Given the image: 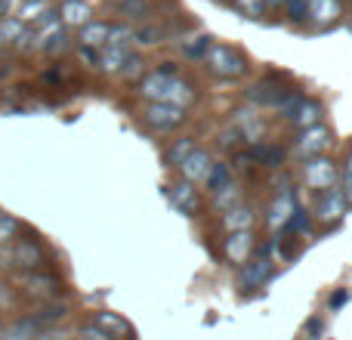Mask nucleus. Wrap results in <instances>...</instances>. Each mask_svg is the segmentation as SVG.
<instances>
[{"mask_svg":"<svg viewBox=\"0 0 352 340\" xmlns=\"http://www.w3.org/2000/svg\"><path fill=\"white\" fill-rule=\"evenodd\" d=\"M275 273V263L269 260V257H254V260H248L241 266V275H238V285L244 288V291H254V288H263L269 279H272Z\"/></svg>","mask_w":352,"mask_h":340,"instance_id":"6e6552de","label":"nucleus"},{"mask_svg":"<svg viewBox=\"0 0 352 340\" xmlns=\"http://www.w3.org/2000/svg\"><path fill=\"white\" fill-rule=\"evenodd\" d=\"M287 0H266V10H281Z\"/></svg>","mask_w":352,"mask_h":340,"instance_id":"79ce46f5","label":"nucleus"},{"mask_svg":"<svg viewBox=\"0 0 352 340\" xmlns=\"http://www.w3.org/2000/svg\"><path fill=\"white\" fill-rule=\"evenodd\" d=\"M80 340H115V337L105 334L99 325H84V328H80Z\"/></svg>","mask_w":352,"mask_h":340,"instance_id":"4c0bfd02","label":"nucleus"},{"mask_svg":"<svg viewBox=\"0 0 352 340\" xmlns=\"http://www.w3.org/2000/svg\"><path fill=\"white\" fill-rule=\"evenodd\" d=\"M167 198H170V204L179 213H186V217H195V213H198V207H201L198 189H195L192 182H186V180H179L176 186L167 189Z\"/></svg>","mask_w":352,"mask_h":340,"instance_id":"f8f14e48","label":"nucleus"},{"mask_svg":"<svg viewBox=\"0 0 352 340\" xmlns=\"http://www.w3.org/2000/svg\"><path fill=\"white\" fill-rule=\"evenodd\" d=\"M312 229V213L303 211V207H297V211L291 213V220L285 223V229H281V235H303V232Z\"/></svg>","mask_w":352,"mask_h":340,"instance_id":"393cba45","label":"nucleus"},{"mask_svg":"<svg viewBox=\"0 0 352 340\" xmlns=\"http://www.w3.org/2000/svg\"><path fill=\"white\" fill-rule=\"evenodd\" d=\"M250 152H254L256 164H263V167H269V170H275V167L285 164V155H287L285 146H278V142H260V146H254Z\"/></svg>","mask_w":352,"mask_h":340,"instance_id":"f3484780","label":"nucleus"},{"mask_svg":"<svg viewBox=\"0 0 352 340\" xmlns=\"http://www.w3.org/2000/svg\"><path fill=\"white\" fill-rule=\"evenodd\" d=\"M340 16V0H309V19L318 25H328Z\"/></svg>","mask_w":352,"mask_h":340,"instance_id":"5701e85b","label":"nucleus"},{"mask_svg":"<svg viewBox=\"0 0 352 340\" xmlns=\"http://www.w3.org/2000/svg\"><path fill=\"white\" fill-rule=\"evenodd\" d=\"M291 124L297 130H309V127H318V124H324V105L318 103V99H303V105L297 109V115L291 118Z\"/></svg>","mask_w":352,"mask_h":340,"instance_id":"2eb2a0df","label":"nucleus"},{"mask_svg":"<svg viewBox=\"0 0 352 340\" xmlns=\"http://www.w3.org/2000/svg\"><path fill=\"white\" fill-rule=\"evenodd\" d=\"M115 10L118 16L130 19V22H148V16H152L148 0H115Z\"/></svg>","mask_w":352,"mask_h":340,"instance_id":"aec40b11","label":"nucleus"},{"mask_svg":"<svg viewBox=\"0 0 352 340\" xmlns=\"http://www.w3.org/2000/svg\"><path fill=\"white\" fill-rule=\"evenodd\" d=\"M210 37L207 34H198V37H188V41H182L179 43V50H182V56H188V59H204V53H207V47H210Z\"/></svg>","mask_w":352,"mask_h":340,"instance_id":"c85d7f7f","label":"nucleus"},{"mask_svg":"<svg viewBox=\"0 0 352 340\" xmlns=\"http://www.w3.org/2000/svg\"><path fill=\"white\" fill-rule=\"evenodd\" d=\"M6 41V37H3V28H0V43H3Z\"/></svg>","mask_w":352,"mask_h":340,"instance_id":"a18cd8bd","label":"nucleus"},{"mask_svg":"<svg viewBox=\"0 0 352 340\" xmlns=\"http://www.w3.org/2000/svg\"><path fill=\"white\" fill-rule=\"evenodd\" d=\"M254 223H256V213H254V207H248V204H238L223 213L226 232H254Z\"/></svg>","mask_w":352,"mask_h":340,"instance_id":"dca6fc26","label":"nucleus"},{"mask_svg":"<svg viewBox=\"0 0 352 340\" xmlns=\"http://www.w3.org/2000/svg\"><path fill=\"white\" fill-rule=\"evenodd\" d=\"M349 31H352V22H349Z\"/></svg>","mask_w":352,"mask_h":340,"instance_id":"49530a36","label":"nucleus"},{"mask_svg":"<svg viewBox=\"0 0 352 340\" xmlns=\"http://www.w3.org/2000/svg\"><path fill=\"white\" fill-rule=\"evenodd\" d=\"M10 260H12V266H19L22 273H41V269L47 266L43 248L37 242H31V238H19V242L12 244Z\"/></svg>","mask_w":352,"mask_h":340,"instance_id":"39448f33","label":"nucleus"},{"mask_svg":"<svg viewBox=\"0 0 352 340\" xmlns=\"http://www.w3.org/2000/svg\"><path fill=\"white\" fill-rule=\"evenodd\" d=\"M346 207L349 204H346V198H343L340 186H331L318 195L316 217H318V223H324V226H337L343 220V213H346Z\"/></svg>","mask_w":352,"mask_h":340,"instance_id":"423d86ee","label":"nucleus"},{"mask_svg":"<svg viewBox=\"0 0 352 340\" xmlns=\"http://www.w3.org/2000/svg\"><path fill=\"white\" fill-rule=\"evenodd\" d=\"M37 340H59V337H56V334H43V331H41V337H37Z\"/></svg>","mask_w":352,"mask_h":340,"instance_id":"37998d69","label":"nucleus"},{"mask_svg":"<svg viewBox=\"0 0 352 340\" xmlns=\"http://www.w3.org/2000/svg\"><path fill=\"white\" fill-rule=\"evenodd\" d=\"M306 331H309V334H318V331H322V322H318V319H312V322L306 325Z\"/></svg>","mask_w":352,"mask_h":340,"instance_id":"a19ab883","label":"nucleus"},{"mask_svg":"<svg viewBox=\"0 0 352 340\" xmlns=\"http://www.w3.org/2000/svg\"><path fill=\"white\" fill-rule=\"evenodd\" d=\"M254 164H256V158H254V152H235V167L238 170H244V173H254Z\"/></svg>","mask_w":352,"mask_h":340,"instance_id":"e433bc0d","label":"nucleus"},{"mask_svg":"<svg viewBox=\"0 0 352 340\" xmlns=\"http://www.w3.org/2000/svg\"><path fill=\"white\" fill-rule=\"evenodd\" d=\"M241 204V186H238V182H232L229 189H223V192H217L213 195V207H217V211H232V207H238Z\"/></svg>","mask_w":352,"mask_h":340,"instance_id":"bb28decb","label":"nucleus"},{"mask_svg":"<svg viewBox=\"0 0 352 340\" xmlns=\"http://www.w3.org/2000/svg\"><path fill=\"white\" fill-rule=\"evenodd\" d=\"M254 232H229L223 242V254L232 266H244L254 257Z\"/></svg>","mask_w":352,"mask_h":340,"instance_id":"1a4fd4ad","label":"nucleus"},{"mask_svg":"<svg viewBox=\"0 0 352 340\" xmlns=\"http://www.w3.org/2000/svg\"><path fill=\"white\" fill-rule=\"evenodd\" d=\"M285 6L294 22H309V0H287Z\"/></svg>","mask_w":352,"mask_h":340,"instance_id":"2f4dec72","label":"nucleus"},{"mask_svg":"<svg viewBox=\"0 0 352 340\" xmlns=\"http://www.w3.org/2000/svg\"><path fill=\"white\" fill-rule=\"evenodd\" d=\"M207 189H210V195H217V192H223V189H229L232 182V164H226V161H213V167H210V173H207Z\"/></svg>","mask_w":352,"mask_h":340,"instance_id":"412c9836","label":"nucleus"},{"mask_svg":"<svg viewBox=\"0 0 352 340\" xmlns=\"http://www.w3.org/2000/svg\"><path fill=\"white\" fill-rule=\"evenodd\" d=\"M210 167H213V161H210V155L207 152H201V149H195L192 155H188L186 161L179 164V173H182V180L186 182H204L207 180V173H210Z\"/></svg>","mask_w":352,"mask_h":340,"instance_id":"ddd939ff","label":"nucleus"},{"mask_svg":"<svg viewBox=\"0 0 352 340\" xmlns=\"http://www.w3.org/2000/svg\"><path fill=\"white\" fill-rule=\"evenodd\" d=\"M22 281H25V291L31 294V297H41V300H50L59 294V279H53V275H43V273H22Z\"/></svg>","mask_w":352,"mask_h":340,"instance_id":"4468645a","label":"nucleus"},{"mask_svg":"<svg viewBox=\"0 0 352 340\" xmlns=\"http://www.w3.org/2000/svg\"><path fill=\"white\" fill-rule=\"evenodd\" d=\"M232 127L241 134V140L248 142L250 149L260 146L263 134H266V124H263V118H260V111H256V109H238V111H232Z\"/></svg>","mask_w":352,"mask_h":340,"instance_id":"0eeeda50","label":"nucleus"},{"mask_svg":"<svg viewBox=\"0 0 352 340\" xmlns=\"http://www.w3.org/2000/svg\"><path fill=\"white\" fill-rule=\"evenodd\" d=\"M133 41L142 43V47H155V43L164 41V28L161 25H140V28H133Z\"/></svg>","mask_w":352,"mask_h":340,"instance_id":"cd10ccee","label":"nucleus"},{"mask_svg":"<svg viewBox=\"0 0 352 340\" xmlns=\"http://www.w3.org/2000/svg\"><path fill=\"white\" fill-rule=\"evenodd\" d=\"M10 304H12V294L6 291L3 285H0V306H10Z\"/></svg>","mask_w":352,"mask_h":340,"instance_id":"ea45409f","label":"nucleus"},{"mask_svg":"<svg viewBox=\"0 0 352 340\" xmlns=\"http://www.w3.org/2000/svg\"><path fill=\"white\" fill-rule=\"evenodd\" d=\"M41 331H43V325L37 322L34 316H28V319H22V322H16L12 328H6L3 334H0V340H37Z\"/></svg>","mask_w":352,"mask_h":340,"instance_id":"6ab92c4d","label":"nucleus"},{"mask_svg":"<svg viewBox=\"0 0 352 340\" xmlns=\"http://www.w3.org/2000/svg\"><path fill=\"white\" fill-rule=\"evenodd\" d=\"M285 87L278 84L275 78H266V81H256L254 87H248V103L254 105V109H266V105H278L281 96H285Z\"/></svg>","mask_w":352,"mask_h":340,"instance_id":"9d476101","label":"nucleus"},{"mask_svg":"<svg viewBox=\"0 0 352 340\" xmlns=\"http://www.w3.org/2000/svg\"><path fill=\"white\" fill-rule=\"evenodd\" d=\"M6 6H10V0H0V16L6 12Z\"/></svg>","mask_w":352,"mask_h":340,"instance_id":"c03bdc74","label":"nucleus"},{"mask_svg":"<svg viewBox=\"0 0 352 340\" xmlns=\"http://www.w3.org/2000/svg\"><path fill=\"white\" fill-rule=\"evenodd\" d=\"M219 146L226 149V152H238V146H241V134H238L235 127H229V130H223V134H219Z\"/></svg>","mask_w":352,"mask_h":340,"instance_id":"c9c22d12","label":"nucleus"},{"mask_svg":"<svg viewBox=\"0 0 352 340\" xmlns=\"http://www.w3.org/2000/svg\"><path fill=\"white\" fill-rule=\"evenodd\" d=\"M297 195H294V189H281L278 195L272 198V204H269V229H285V223L291 220V213L297 211Z\"/></svg>","mask_w":352,"mask_h":340,"instance_id":"9b49d317","label":"nucleus"},{"mask_svg":"<svg viewBox=\"0 0 352 340\" xmlns=\"http://www.w3.org/2000/svg\"><path fill=\"white\" fill-rule=\"evenodd\" d=\"M346 297H349V294H346V291H337V294H334V297H331V300H328V304H331V310H337V306H343V304H346Z\"/></svg>","mask_w":352,"mask_h":340,"instance_id":"58836bf2","label":"nucleus"},{"mask_svg":"<svg viewBox=\"0 0 352 340\" xmlns=\"http://www.w3.org/2000/svg\"><path fill=\"white\" fill-rule=\"evenodd\" d=\"M142 68H146V65H142V59H140V56H136V53H130V59L124 62V68H121V78H127V81L140 78V74H142Z\"/></svg>","mask_w":352,"mask_h":340,"instance_id":"72a5a7b5","label":"nucleus"},{"mask_svg":"<svg viewBox=\"0 0 352 340\" xmlns=\"http://www.w3.org/2000/svg\"><path fill=\"white\" fill-rule=\"evenodd\" d=\"M93 325H99V328H102L105 334H111L115 340L130 337V325L124 322L121 316H115V312H96V319H93Z\"/></svg>","mask_w":352,"mask_h":340,"instance_id":"4be33fe9","label":"nucleus"},{"mask_svg":"<svg viewBox=\"0 0 352 340\" xmlns=\"http://www.w3.org/2000/svg\"><path fill=\"white\" fill-rule=\"evenodd\" d=\"M204 65L210 74H217V78H241L244 72H248V59H244L241 53H238L235 47H229V43H210L204 53Z\"/></svg>","mask_w":352,"mask_h":340,"instance_id":"f257e3e1","label":"nucleus"},{"mask_svg":"<svg viewBox=\"0 0 352 340\" xmlns=\"http://www.w3.org/2000/svg\"><path fill=\"white\" fill-rule=\"evenodd\" d=\"M232 3H235V10L248 19H260L263 12H266V0H232Z\"/></svg>","mask_w":352,"mask_h":340,"instance_id":"7c9ffc66","label":"nucleus"},{"mask_svg":"<svg viewBox=\"0 0 352 340\" xmlns=\"http://www.w3.org/2000/svg\"><path fill=\"white\" fill-rule=\"evenodd\" d=\"M337 176H340V170L331 158H324V155H318V158H309L303 164V186L312 189V192H324V189H331L337 182Z\"/></svg>","mask_w":352,"mask_h":340,"instance_id":"f03ea898","label":"nucleus"},{"mask_svg":"<svg viewBox=\"0 0 352 340\" xmlns=\"http://www.w3.org/2000/svg\"><path fill=\"white\" fill-rule=\"evenodd\" d=\"M331 140H334V134H331L324 124H318V127H309V130H300L297 140H294V152H297L300 161H309V158H318V155H324V149L331 146Z\"/></svg>","mask_w":352,"mask_h":340,"instance_id":"7ed1b4c3","label":"nucleus"},{"mask_svg":"<svg viewBox=\"0 0 352 340\" xmlns=\"http://www.w3.org/2000/svg\"><path fill=\"white\" fill-rule=\"evenodd\" d=\"M142 121L152 130H158V134H170L186 121V109H176V105L167 103H148L146 111H142Z\"/></svg>","mask_w":352,"mask_h":340,"instance_id":"20e7f679","label":"nucleus"},{"mask_svg":"<svg viewBox=\"0 0 352 340\" xmlns=\"http://www.w3.org/2000/svg\"><path fill=\"white\" fill-rule=\"evenodd\" d=\"M109 31H111L109 22H87L84 28H80V47L102 50L105 43H109Z\"/></svg>","mask_w":352,"mask_h":340,"instance_id":"a211bd4d","label":"nucleus"},{"mask_svg":"<svg viewBox=\"0 0 352 340\" xmlns=\"http://www.w3.org/2000/svg\"><path fill=\"white\" fill-rule=\"evenodd\" d=\"M303 99H306V93H300V90H287L285 96H281V103L275 105V109H278V115H285L287 121H291V118L297 115V109L303 105Z\"/></svg>","mask_w":352,"mask_h":340,"instance_id":"c756f323","label":"nucleus"},{"mask_svg":"<svg viewBox=\"0 0 352 340\" xmlns=\"http://www.w3.org/2000/svg\"><path fill=\"white\" fill-rule=\"evenodd\" d=\"M62 22L84 28V25L90 22V6H87L84 0H65V6H62Z\"/></svg>","mask_w":352,"mask_h":340,"instance_id":"b1692460","label":"nucleus"},{"mask_svg":"<svg viewBox=\"0 0 352 340\" xmlns=\"http://www.w3.org/2000/svg\"><path fill=\"white\" fill-rule=\"evenodd\" d=\"M340 192H343V198H346V204L352 207V155H349L346 167H343V173H340Z\"/></svg>","mask_w":352,"mask_h":340,"instance_id":"f704fd0d","label":"nucleus"},{"mask_svg":"<svg viewBox=\"0 0 352 340\" xmlns=\"http://www.w3.org/2000/svg\"><path fill=\"white\" fill-rule=\"evenodd\" d=\"M16 229H19L16 220H12L10 213L0 211V244H10V242H12V235H16Z\"/></svg>","mask_w":352,"mask_h":340,"instance_id":"473e14b6","label":"nucleus"},{"mask_svg":"<svg viewBox=\"0 0 352 340\" xmlns=\"http://www.w3.org/2000/svg\"><path fill=\"white\" fill-rule=\"evenodd\" d=\"M192 152H195V140H192V136H186V140H176L173 146L167 149L164 161H167V164H170V167H179L182 161H186Z\"/></svg>","mask_w":352,"mask_h":340,"instance_id":"a878e982","label":"nucleus"}]
</instances>
